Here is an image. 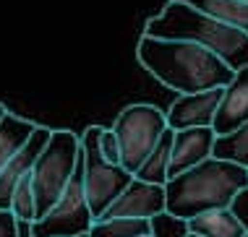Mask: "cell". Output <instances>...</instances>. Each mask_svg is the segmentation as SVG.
<instances>
[{"label":"cell","instance_id":"2e32d148","mask_svg":"<svg viewBox=\"0 0 248 237\" xmlns=\"http://www.w3.org/2000/svg\"><path fill=\"white\" fill-rule=\"evenodd\" d=\"M34 128H37V123L21 118V115L5 112L3 118H0V169H3L5 162L26 144V138L31 135Z\"/></svg>","mask_w":248,"mask_h":237},{"label":"cell","instance_id":"7402d4cb","mask_svg":"<svg viewBox=\"0 0 248 237\" xmlns=\"http://www.w3.org/2000/svg\"><path fill=\"white\" fill-rule=\"evenodd\" d=\"M0 237H21L18 235V222L8 208H0Z\"/></svg>","mask_w":248,"mask_h":237},{"label":"cell","instance_id":"cb8c5ba5","mask_svg":"<svg viewBox=\"0 0 248 237\" xmlns=\"http://www.w3.org/2000/svg\"><path fill=\"white\" fill-rule=\"evenodd\" d=\"M5 112H8V110H5V107H3V104H0V118H3V115H5Z\"/></svg>","mask_w":248,"mask_h":237},{"label":"cell","instance_id":"ac0fdd59","mask_svg":"<svg viewBox=\"0 0 248 237\" xmlns=\"http://www.w3.org/2000/svg\"><path fill=\"white\" fill-rule=\"evenodd\" d=\"M212 157L217 159H227L232 164H240L248 169V123L238 125L235 131L217 135L212 146Z\"/></svg>","mask_w":248,"mask_h":237},{"label":"cell","instance_id":"9c48e42d","mask_svg":"<svg viewBox=\"0 0 248 237\" xmlns=\"http://www.w3.org/2000/svg\"><path fill=\"white\" fill-rule=\"evenodd\" d=\"M222 97V86L206 89L196 94H178V99L165 112L167 128L170 131H183V128H212L214 110Z\"/></svg>","mask_w":248,"mask_h":237},{"label":"cell","instance_id":"7c38bea8","mask_svg":"<svg viewBox=\"0 0 248 237\" xmlns=\"http://www.w3.org/2000/svg\"><path fill=\"white\" fill-rule=\"evenodd\" d=\"M50 131L52 128H47V125H37L34 131H31V135L26 138V144L3 164V169H0V208H8L11 193H13V188H16V182L31 172V164H34L39 151L47 144Z\"/></svg>","mask_w":248,"mask_h":237},{"label":"cell","instance_id":"7a4b0ae2","mask_svg":"<svg viewBox=\"0 0 248 237\" xmlns=\"http://www.w3.org/2000/svg\"><path fill=\"white\" fill-rule=\"evenodd\" d=\"M248 185V169L227 159L206 157L165 182V214L191 219L209 208H227L240 188Z\"/></svg>","mask_w":248,"mask_h":237},{"label":"cell","instance_id":"3957f363","mask_svg":"<svg viewBox=\"0 0 248 237\" xmlns=\"http://www.w3.org/2000/svg\"><path fill=\"white\" fill-rule=\"evenodd\" d=\"M144 34L157 39L196 42L212 50L219 60H225L232 71L248 65V34L243 29L222 24L178 0H170L157 16H152L144 26Z\"/></svg>","mask_w":248,"mask_h":237},{"label":"cell","instance_id":"484cf974","mask_svg":"<svg viewBox=\"0 0 248 237\" xmlns=\"http://www.w3.org/2000/svg\"><path fill=\"white\" fill-rule=\"evenodd\" d=\"M240 237H248V235H240Z\"/></svg>","mask_w":248,"mask_h":237},{"label":"cell","instance_id":"d6986e66","mask_svg":"<svg viewBox=\"0 0 248 237\" xmlns=\"http://www.w3.org/2000/svg\"><path fill=\"white\" fill-rule=\"evenodd\" d=\"M8 211L16 216V222H24V224H31L37 219V203H34V191H31L29 175L16 182V188L11 193Z\"/></svg>","mask_w":248,"mask_h":237},{"label":"cell","instance_id":"277c9868","mask_svg":"<svg viewBox=\"0 0 248 237\" xmlns=\"http://www.w3.org/2000/svg\"><path fill=\"white\" fill-rule=\"evenodd\" d=\"M81 159V146H78V135L68 128H58L50 131V138L39 157L31 164L29 180L31 191H34V203H37V219L60 198L65 191L68 180L73 178Z\"/></svg>","mask_w":248,"mask_h":237},{"label":"cell","instance_id":"4fadbf2b","mask_svg":"<svg viewBox=\"0 0 248 237\" xmlns=\"http://www.w3.org/2000/svg\"><path fill=\"white\" fill-rule=\"evenodd\" d=\"M186 232H196L204 237H240L246 235L240 222L230 208H209L191 219H186Z\"/></svg>","mask_w":248,"mask_h":237},{"label":"cell","instance_id":"44dd1931","mask_svg":"<svg viewBox=\"0 0 248 237\" xmlns=\"http://www.w3.org/2000/svg\"><path fill=\"white\" fill-rule=\"evenodd\" d=\"M230 208L232 214H235V219L240 222V227H243V232L248 235V185L246 188H240V191L232 195V201H230Z\"/></svg>","mask_w":248,"mask_h":237},{"label":"cell","instance_id":"8fae6325","mask_svg":"<svg viewBox=\"0 0 248 237\" xmlns=\"http://www.w3.org/2000/svg\"><path fill=\"white\" fill-rule=\"evenodd\" d=\"M214 131L212 128H183L172 131V146H170V164H167V180L172 175L183 172L206 157H212L214 146Z\"/></svg>","mask_w":248,"mask_h":237},{"label":"cell","instance_id":"30bf717a","mask_svg":"<svg viewBox=\"0 0 248 237\" xmlns=\"http://www.w3.org/2000/svg\"><path fill=\"white\" fill-rule=\"evenodd\" d=\"M243 123H248V65L232 71V78L222 86V97L214 110L212 131L214 135H225Z\"/></svg>","mask_w":248,"mask_h":237},{"label":"cell","instance_id":"5b68a950","mask_svg":"<svg viewBox=\"0 0 248 237\" xmlns=\"http://www.w3.org/2000/svg\"><path fill=\"white\" fill-rule=\"evenodd\" d=\"M99 128L102 125H89L78 135V146H81V185H84V195H86V206H89L94 219H99L107 211V206L133 180V175L128 169L102 159L99 146H97Z\"/></svg>","mask_w":248,"mask_h":237},{"label":"cell","instance_id":"4316f807","mask_svg":"<svg viewBox=\"0 0 248 237\" xmlns=\"http://www.w3.org/2000/svg\"><path fill=\"white\" fill-rule=\"evenodd\" d=\"M243 3H248V0H243Z\"/></svg>","mask_w":248,"mask_h":237},{"label":"cell","instance_id":"8992f818","mask_svg":"<svg viewBox=\"0 0 248 237\" xmlns=\"http://www.w3.org/2000/svg\"><path fill=\"white\" fill-rule=\"evenodd\" d=\"M165 128L167 120L159 107L146 104V102L123 107L112 123V133H115L120 148V167L128 169L131 175L136 172L139 164L146 159V154L159 141V135L165 133Z\"/></svg>","mask_w":248,"mask_h":237},{"label":"cell","instance_id":"9a60e30c","mask_svg":"<svg viewBox=\"0 0 248 237\" xmlns=\"http://www.w3.org/2000/svg\"><path fill=\"white\" fill-rule=\"evenodd\" d=\"M170 146H172V131L165 128V133L159 135L154 148L146 154V159L133 172V178L144 180V182H154V185H165L167 182V164H170Z\"/></svg>","mask_w":248,"mask_h":237},{"label":"cell","instance_id":"d4e9b609","mask_svg":"<svg viewBox=\"0 0 248 237\" xmlns=\"http://www.w3.org/2000/svg\"><path fill=\"white\" fill-rule=\"evenodd\" d=\"M141 237H157V235H154V232H152V235H141Z\"/></svg>","mask_w":248,"mask_h":237},{"label":"cell","instance_id":"52a82bcc","mask_svg":"<svg viewBox=\"0 0 248 237\" xmlns=\"http://www.w3.org/2000/svg\"><path fill=\"white\" fill-rule=\"evenodd\" d=\"M92 222H94V216L86 206V195L81 185V159H78L76 172L68 180L65 191L60 193V198L39 219L31 222L29 229L31 237H84L89 232Z\"/></svg>","mask_w":248,"mask_h":237},{"label":"cell","instance_id":"603a6c76","mask_svg":"<svg viewBox=\"0 0 248 237\" xmlns=\"http://www.w3.org/2000/svg\"><path fill=\"white\" fill-rule=\"evenodd\" d=\"M186 237H204V235H196V232H186Z\"/></svg>","mask_w":248,"mask_h":237},{"label":"cell","instance_id":"ba28073f","mask_svg":"<svg viewBox=\"0 0 248 237\" xmlns=\"http://www.w3.org/2000/svg\"><path fill=\"white\" fill-rule=\"evenodd\" d=\"M159 214H165V185H154V182H144L133 178L99 219H110V216L154 219Z\"/></svg>","mask_w":248,"mask_h":237},{"label":"cell","instance_id":"5bb4252c","mask_svg":"<svg viewBox=\"0 0 248 237\" xmlns=\"http://www.w3.org/2000/svg\"><path fill=\"white\" fill-rule=\"evenodd\" d=\"M178 3H186L206 16L217 18V21L230 24L248 34V3H243V0H178Z\"/></svg>","mask_w":248,"mask_h":237},{"label":"cell","instance_id":"ffe728a7","mask_svg":"<svg viewBox=\"0 0 248 237\" xmlns=\"http://www.w3.org/2000/svg\"><path fill=\"white\" fill-rule=\"evenodd\" d=\"M97 146H99V154H102L105 162L120 164V148H118V138H115V133H112V128H99Z\"/></svg>","mask_w":248,"mask_h":237},{"label":"cell","instance_id":"e0dca14e","mask_svg":"<svg viewBox=\"0 0 248 237\" xmlns=\"http://www.w3.org/2000/svg\"><path fill=\"white\" fill-rule=\"evenodd\" d=\"M152 219H133V216H110V219H94L86 237H141L152 235Z\"/></svg>","mask_w":248,"mask_h":237},{"label":"cell","instance_id":"6da1fadb","mask_svg":"<svg viewBox=\"0 0 248 237\" xmlns=\"http://www.w3.org/2000/svg\"><path fill=\"white\" fill-rule=\"evenodd\" d=\"M136 60L159 84L178 94H196L225 86L232 78V68L212 50L183 39H157L141 34L136 42Z\"/></svg>","mask_w":248,"mask_h":237}]
</instances>
